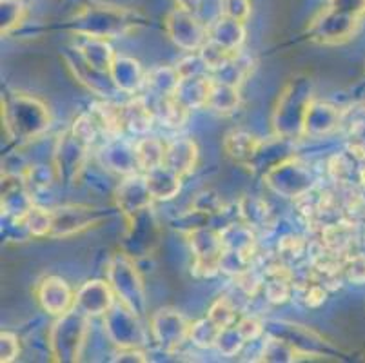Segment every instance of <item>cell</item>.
<instances>
[{
    "label": "cell",
    "mask_w": 365,
    "mask_h": 363,
    "mask_svg": "<svg viewBox=\"0 0 365 363\" xmlns=\"http://www.w3.org/2000/svg\"><path fill=\"white\" fill-rule=\"evenodd\" d=\"M364 15L365 0H327L311 20L307 33L318 44H344L354 35Z\"/></svg>",
    "instance_id": "cell-3"
},
{
    "label": "cell",
    "mask_w": 365,
    "mask_h": 363,
    "mask_svg": "<svg viewBox=\"0 0 365 363\" xmlns=\"http://www.w3.org/2000/svg\"><path fill=\"white\" fill-rule=\"evenodd\" d=\"M36 302L48 315L61 316L75 307V291L61 276H46L35 287Z\"/></svg>",
    "instance_id": "cell-16"
},
{
    "label": "cell",
    "mask_w": 365,
    "mask_h": 363,
    "mask_svg": "<svg viewBox=\"0 0 365 363\" xmlns=\"http://www.w3.org/2000/svg\"><path fill=\"white\" fill-rule=\"evenodd\" d=\"M325 298H327V289L318 282H313L304 295V302L307 307H320Z\"/></svg>",
    "instance_id": "cell-49"
},
{
    "label": "cell",
    "mask_w": 365,
    "mask_h": 363,
    "mask_svg": "<svg viewBox=\"0 0 365 363\" xmlns=\"http://www.w3.org/2000/svg\"><path fill=\"white\" fill-rule=\"evenodd\" d=\"M207 316L211 319H215L218 325H220L222 329L224 327H229V325H235L238 322V312L237 309H235V305L229 302L225 296H222V298H218L217 302H215L213 305H211V309H209Z\"/></svg>",
    "instance_id": "cell-43"
},
{
    "label": "cell",
    "mask_w": 365,
    "mask_h": 363,
    "mask_svg": "<svg viewBox=\"0 0 365 363\" xmlns=\"http://www.w3.org/2000/svg\"><path fill=\"white\" fill-rule=\"evenodd\" d=\"M35 196L26 185L24 176L6 175L2 178V213L21 224L24 216L35 208Z\"/></svg>",
    "instance_id": "cell-18"
},
{
    "label": "cell",
    "mask_w": 365,
    "mask_h": 363,
    "mask_svg": "<svg viewBox=\"0 0 365 363\" xmlns=\"http://www.w3.org/2000/svg\"><path fill=\"white\" fill-rule=\"evenodd\" d=\"M222 198L215 191H204L197 196L193 204V211L200 215H215L222 211Z\"/></svg>",
    "instance_id": "cell-44"
},
{
    "label": "cell",
    "mask_w": 365,
    "mask_h": 363,
    "mask_svg": "<svg viewBox=\"0 0 365 363\" xmlns=\"http://www.w3.org/2000/svg\"><path fill=\"white\" fill-rule=\"evenodd\" d=\"M124 218L128 225L122 236V251L135 260L153 255L160 245L162 231L151 205Z\"/></svg>",
    "instance_id": "cell-7"
},
{
    "label": "cell",
    "mask_w": 365,
    "mask_h": 363,
    "mask_svg": "<svg viewBox=\"0 0 365 363\" xmlns=\"http://www.w3.org/2000/svg\"><path fill=\"white\" fill-rule=\"evenodd\" d=\"M115 202H117V208L120 209L124 216L149 208L153 196L149 193L148 184H145L144 175H137V173L125 175V178L122 180L120 185L117 188V193H115Z\"/></svg>",
    "instance_id": "cell-19"
},
{
    "label": "cell",
    "mask_w": 365,
    "mask_h": 363,
    "mask_svg": "<svg viewBox=\"0 0 365 363\" xmlns=\"http://www.w3.org/2000/svg\"><path fill=\"white\" fill-rule=\"evenodd\" d=\"M120 116L124 131L133 133V135H144V133H148L153 126V120H155V113H153L151 106L142 96H137V98L122 104Z\"/></svg>",
    "instance_id": "cell-27"
},
{
    "label": "cell",
    "mask_w": 365,
    "mask_h": 363,
    "mask_svg": "<svg viewBox=\"0 0 365 363\" xmlns=\"http://www.w3.org/2000/svg\"><path fill=\"white\" fill-rule=\"evenodd\" d=\"M245 22L227 15H218L207 24V42L227 53H238L245 40Z\"/></svg>",
    "instance_id": "cell-20"
},
{
    "label": "cell",
    "mask_w": 365,
    "mask_h": 363,
    "mask_svg": "<svg viewBox=\"0 0 365 363\" xmlns=\"http://www.w3.org/2000/svg\"><path fill=\"white\" fill-rule=\"evenodd\" d=\"M178 80H180V75H178L177 66L175 68H157L145 73L144 88L148 89L149 95H153V98H158V96L173 95Z\"/></svg>",
    "instance_id": "cell-31"
},
{
    "label": "cell",
    "mask_w": 365,
    "mask_h": 363,
    "mask_svg": "<svg viewBox=\"0 0 365 363\" xmlns=\"http://www.w3.org/2000/svg\"><path fill=\"white\" fill-rule=\"evenodd\" d=\"M89 145L73 129L61 133L56 138L55 153H53V168L56 180L64 184H75L82 175L88 162Z\"/></svg>",
    "instance_id": "cell-10"
},
{
    "label": "cell",
    "mask_w": 365,
    "mask_h": 363,
    "mask_svg": "<svg viewBox=\"0 0 365 363\" xmlns=\"http://www.w3.org/2000/svg\"><path fill=\"white\" fill-rule=\"evenodd\" d=\"M220 331V325L215 319L209 318V316H205V318H200L191 324V329H189V342L197 345L198 349H213L217 347Z\"/></svg>",
    "instance_id": "cell-34"
},
{
    "label": "cell",
    "mask_w": 365,
    "mask_h": 363,
    "mask_svg": "<svg viewBox=\"0 0 365 363\" xmlns=\"http://www.w3.org/2000/svg\"><path fill=\"white\" fill-rule=\"evenodd\" d=\"M19 225H24L29 235L33 236H49V232H51V209L35 205Z\"/></svg>",
    "instance_id": "cell-38"
},
{
    "label": "cell",
    "mask_w": 365,
    "mask_h": 363,
    "mask_svg": "<svg viewBox=\"0 0 365 363\" xmlns=\"http://www.w3.org/2000/svg\"><path fill=\"white\" fill-rule=\"evenodd\" d=\"M240 104V91L238 86L227 84L222 80L211 76V88H209L207 104L205 108L218 115H231Z\"/></svg>",
    "instance_id": "cell-29"
},
{
    "label": "cell",
    "mask_w": 365,
    "mask_h": 363,
    "mask_svg": "<svg viewBox=\"0 0 365 363\" xmlns=\"http://www.w3.org/2000/svg\"><path fill=\"white\" fill-rule=\"evenodd\" d=\"M104 220V213L84 204H68L51 209V238H68L95 227Z\"/></svg>",
    "instance_id": "cell-14"
},
{
    "label": "cell",
    "mask_w": 365,
    "mask_h": 363,
    "mask_svg": "<svg viewBox=\"0 0 365 363\" xmlns=\"http://www.w3.org/2000/svg\"><path fill=\"white\" fill-rule=\"evenodd\" d=\"M209 88H211V75L180 76L173 95L184 108L191 111V109L205 108Z\"/></svg>",
    "instance_id": "cell-25"
},
{
    "label": "cell",
    "mask_w": 365,
    "mask_h": 363,
    "mask_svg": "<svg viewBox=\"0 0 365 363\" xmlns=\"http://www.w3.org/2000/svg\"><path fill=\"white\" fill-rule=\"evenodd\" d=\"M2 124L13 142L24 144L44 135L51 124V115L38 98L13 91L2 96Z\"/></svg>",
    "instance_id": "cell-2"
},
{
    "label": "cell",
    "mask_w": 365,
    "mask_h": 363,
    "mask_svg": "<svg viewBox=\"0 0 365 363\" xmlns=\"http://www.w3.org/2000/svg\"><path fill=\"white\" fill-rule=\"evenodd\" d=\"M106 280L111 285L117 302L133 311L137 316H145L148 312V298H145L144 280L138 271L135 258L124 251L113 255L106 267Z\"/></svg>",
    "instance_id": "cell-5"
},
{
    "label": "cell",
    "mask_w": 365,
    "mask_h": 363,
    "mask_svg": "<svg viewBox=\"0 0 365 363\" xmlns=\"http://www.w3.org/2000/svg\"><path fill=\"white\" fill-rule=\"evenodd\" d=\"M262 362H274V363H289L300 359V354L297 349L291 347L287 342L277 336L267 334V339L264 342V349H262Z\"/></svg>",
    "instance_id": "cell-36"
},
{
    "label": "cell",
    "mask_w": 365,
    "mask_h": 363,
    "mask_svg": "<svg viewBox=\"0 0 365 363\" xmlns=\"http://www.w3.org/2000/svg\"><path fill=\"white\" fill-rule=\"evenodd\" d=\"M144 178L153 200L168 202V200L178 196V193L182 191V176L171 171L169 168H165L164 164L144 173Z\"/></svg>",
    "instance_id": "cell-26"
},
{
    "label": "cell",
    "mask_w": 365,
    "mask_h": 363,
    "mask_svg": "<svg viewBox=\"0 0 365 363\" xmlns=\"http://www.w3.org/2000/svg\"><path fill=\"white\" fill-rule=\"evenodd\" d=\"M220 13L245 22L251 15V0H220Z\"/></svg>",
    "instance_id": "cell-46"
},
{
    "label": "cell",
    "mask_w": 365,
    "mask_h": 363,
    "mask_svg": "<svg viewBox=\"0 0 365 363\" xmlns=\"http://www.w3.org/2000/svg\"><path fill=\"white\" fill-rule=\"evenodd\" d=\"M165 144L158 138H144L137 142V160L138 169L142 173H148L151 169L164 164Z\"/></svg>",
    "instance_id": "cell-33"
},
{
    "label": "cell",
    "mask_w": 365,
    "mask_h": 363,
    "mask_svg": "<svg viewBox=\"0 0 365 363\" xmlns=\"http://www.w3.org/2000/svg\"><path fill=\"white\" fill-rule=\"evenodd\" d=\"M185 240L195 256L193 272L198 278H211L220 272V256L224 252L220 231L207 225H197L185 232Z\"/></svg>",
    "instance_id": "cell-8"
},
{
    "label": "cell",
    "mask_w": 365,
    "mask_h": 363,
    "mask_svg": "<svg viewBox=\"0 0 365 363\" xmlns=\"http://www.w3.org/2000/svg\"><path fill=\"white\" fill-rule=\"evenodd\" d=\"M115 304H117V296L108 280L106 282L89 280L75 291V309L84 312L89 318L104 316Z\"/></svg>",
    "instance_id": "cell-17"
},
{
    "label": "cell",
    "mask_w": 365,
    "mask_h": 363,
    "mask_svg": "<svg viewBox=\"0 0 365 363\" xmlns=\"http://www.w3.org/2000/svg\"><path fill=\"white\" fill-rule=\"evenodd\" d=\"M26 8L22 0H2L0 2V22H2V35H9L24 19Z\"/></svg>",
    "instance_id": "cell-40"
},
{
    "label": "cell",
    "mask_w": 365,
    "mask_h": 363,
    "mask_svg": "<svg viewBox=\"0 0 365 363\" xmlns=\"http://www.w3.org/2000/svg\"><path fill=\"white\" fill-rule=\"evenodd\" d=\"M89 334V316L73 307L56 316L49 331V354L56 363L78 362Z\"/></svg>",
    "instance_id": "cell-6"
},
{
    "label": "cell",
    "mask_w": 365,
    "mask_h": 363,
    "mask_svg": "<svg viewBox=\"0 0 365 363\" xmlns=\"http://www.w3.org/2000/svg\"><path fill=\"white\" fill-rule=\"evenodd\" d=\"M245 344H247V342H245L244 336H242V332L238 331L237 324H235V325H229V327L222 329L220 336H218L217 349L224 356L231 358V356H237Z\"/></svg>",
    "instance_id": "cell-42"
},
{
    "label": "cell",
    "mask_w": 365,
    "mask_h": 363,
    "mask_svg": "<svg viewBox=\"0 0 365 363\" xmlns=\"http://www.w3.org/2000/svg\"><path fill=\"white\" fill-rule=\"evenodd\" d=\"M175 2H177V6H182V8H187L197 13L198 8H200V0H175Z\"/></svg>",
    "instance_id": "cell-51"
},
{
    "label": "cell",
    "mask_w": 365,
    "mask_h": 363,
    "mask_svg": "<svg viewBox=\"0 0 365 363\" xmlns=\"http://www.w3.org/2000/svg\"><path fill=\"white\" fill-rule=\"evenodd\" d=\"M265 148V142L258 136L245 131H233L225 135L224 151L229 158L244 165V168H253L260 160L262 151Z\"/></svg>",
    "instance_id": "cell-21"
},
{
    "label": "cell",
    "mask_w": 365,
    "mask_h": 363,
    "mask_svg": "<svg viewBox=\"0 0 365 363\" xmlns=\"http://www.w3.org/2000/svg\"><path fill=\"white\" fill-rule=\"evenodd\" d=\"M21 354V344L13 332L2 331L0 334V362L11 363Z\"/></svg>",
    "instance_id": "cell-45"
},
{
    "label": "cell",
    "mask_w": 365,
    "mask_h": 363,
    "mask_svg": "<svg viewBox=\"0 0 365 363\" xmlns=\"http://www.w3.org/2000/svg\"><path fill=\"white\" fill-rule=\"evenodd\" d=\"M104 329L108 338L118 347H142L148 339L140 316L129 311L120 302L113 305L104 315Z\"/></svg>",
    "instance_id": "cell-13"
},
{
    "label": "cell",
    "mask_w": 365,
    "mask_h": 363,
    "mask_svg": "<svg viewBox=\"0 0 365 363\" xmlns=\"http://www.w3.org/2000/svg\"><path fill=\"white\" fill-rule=\"evenodd\" d=\"M264 180L274 193L285 198H300L313 189L309 169L297 158H285L269 168Z\"/></svg>",
    "instance_id": "cell-11"
},
{
    "label": "cell",
    "mask_w": 365,
    "mask_h": 363,
    "mask_svg": "<svg viewBox=\"0 0 365 363\" xmlns=\"http://www.w3.org/2000/svg\"><path fill=\"white\" fill-rule=\"evenodd\" d=\"M240 215L245 224L251 225L253 229L264 227V225L269 224V218H271V211L265 205V202L258 198H249V196L240 202Z\"/></svg>",
    "instance_id": "cell-37"
},
{
    "label": "cell",
    "mask_w": 365,
    "mask_h": 363,
    "mask_svg": "<svg viewBox=\"0 0 365 363\" xmlns=\"http://www.w3.org/2000/svg\"><path fill=\"white\" fill-rule=\"evenodd\" d=\"M222 244L224 249H235L242 251L245 255L253 256L255 251V229L247 225L245 222L240 224H231L220 231Z\"/></svg>",
    "instance_id": "cell-30"
},
{
    "label": "cell",
    "mask_w": 365,
    "mask_h": 363,
    "mask_svg": "<svg viewBox=\"0 0 365 363\" xmlns=\"http://www.w3.org/2000/svg\"><path fill=\"white\" fill-rule=\"evenodd\" d=\"M198 164V145L191 138H177L165 144L164 165L180 175L182 178L197 169Z\"/></svg>",
    "instance_id": "cell-22"
},
{
    "label": "cell",
    "mask_w": 365,
    "mask_h": 363,
    "mask_svg": "<svg viewBox=\"0 0 365 363\" xmlns=\"http://www.w3.org/2000/svg\"><path fill=\"white\" fill-rule=\"evenodd\" d=\"M265 334L277 336L284 342L297 349L300 358H314V356H325L331 351L329 344L322 338L318 332L311 331L304 325L291 324V322H267L265 324Z\"/></svg>",
    "instance_id": "cell-15"
},
{
    "label": "cell",
    "mask_w": 365,
    "mask_h": 363,
    "mask_svg": "<svg viewBox=\"0 0 365 363\" xmlns=\"http://www.w3.org/2000/svg\"><path fill=\"white\" fill-rule=\"evenodd\" d=\"M344 276L354 284H365V256H353V258L345 260Z\"/></svg>",
    "instance_id": "cell-48"
},
{
    "label": "cell",
    "mask_w": 365,
    "mask_h": 363,
    "mask_svg": "<svg viewBox=\"0 0 365 363\" xmlns=\"http://www.w3.org/2000/svg\"><path fill=\"white\" fill-rule=\"evenodd\" d=\"M22 176H24L26 185H28V189L31 191V195L35 196L36 193L51 188L53 180L56 178V173L55 168L49 169L48 165H35V168H29Z\"/></svg>",
    "instance_id": "cell-41"
},
{
    "label": "cell",
    "mask_w": 365,
    "mask_h": 363,
    "mask_svg": "<svg viewBox=\"0 0 365 363\" xmlns=\"http://www.w3.org/2000/svg\"><path fill=\"white\" fill-rule=\"evenodd\" d=\"M313 102V82L307 76H294L287 82L273 113V128L278 138L289 140L304 135L305 116Z\"/></svg>",
    "instance_id": "cell-4"
},
{
    "label": "cell",
    "mask_w": 365,
    "mask_h": 363,
    "mask_svg": "<svg viewBox=\"0 0 365 363\" xmlns=\"http://www.w3.org/2000/svg\"><path fill=\"white\" fill-rule=\"evenodd\" d=\"M164 29L178 49L197 53L207 42V24L198 19L197 11L177 6L165 15Z\"/></svg>",
    "instance_id": "cell-9"
},
{
    "label": "cell",
    "mask_w": 365,
    "mask_h": 363,
    "mask_svg": "<svg viewBox=\"0 0 365 363\" xmlns=\"http://www.w3.org/2000/svg\"><path fill=\"white\" fill-rule=\"evenodd\" d=\"M109 78L117 91L125 93V95H137L145 84L144 69L140 68L137 60L128 58V56L117 55L111 66V71H109Z\"/></svg>",
    "instance_id": "cell-23"
},
{
    "label": "cell",
    "mask_w": 365,
    "mask_h": 363,
    "mask_svg": "<svg viewBox=\"0 0 365 363\" xmlns=\"http://www.w3.org/2000/svg\"><path fill=\"white\" fill-rule=\"evenodd\" d=\"M237 327H238V331L242 332V336H244V339L247 342V344L249 342H255V339H258L265 332L264 322L253 318V316H244V318L238 319Z\"/></svg>",
    "instance_id": "cell-47"
},
{
    "label": "cell",
    "mask_w": 365,
    "mask_h": 363,
    "mask_svg": "<svg viewBox=\"0 0 365 363\" xmlns=\"http://www.w3.org/2000/svg\"><path fill=\"white\" fill-rule=\"evenodd\" d=\"M113 362L142 363V362H148V358H145V352L142 351L140 347H118L117 352H115Z\"/></svg>",
    "instance_id": "cell-50"
},
{
    "label": "cell",
    "mask_w": 365,
    "mask_h": 363,
    "mask_svg": "<svg viewBox=\"0 0 365 363\" xmlns=\"http://www.w3.org/2000/svg\"><path fill=\"white\" fill-rule=\"evenodd\" d=\"M291 291H293V285L287 272L280 269L269 272L264 282V292L271 304H285L291 298Z\"/></svg>",
    "instance_id": "cell-35"
},
{
    "label": "cell",
    "mask_w": 365,
    "mask_h": 363,
    "mask_svg": "<svg viewBox=\"0 0 365 363\" xmlns=\"http://www.w3.org/2000/svg\"><path fill=\"white\" fill-rule=\"evenodd\" d=\"M102 162H104V165H108L111 171L122 173V175H133V173H137V142L131 144L128 140H122L120 136L111 138V142L102 149Z\"/></svg>",
    "instance_id": "cell-24"
},
{
    "label": "cell",
    "mask_w": 365,
    "mask_h": 363,
    "mask_svg": "<svg viewBox=\"0 0 365 363\" xmlns=\"http://www.w3.org/2000/svg\"><path fill=\"white\" fill-rule=\"evenodd\" d=\"M340 124V111L334 106L325 104V102H311L309 111L305 116L304 135L322 136L334 131Z\"/></svg>",
    "instance_id": "cell-28"
},
{
    "label": "cell",
    "mask_w": 365,
    "mask_h": 363,
    "mask_svg": "<svg viewBox=\"0 0 365 363\" xmlns=\"http://www.w3.org/2000/svg\"><path fill=\"white\" fill-rule=\"evenodd\" d=\"M251 269V255H245L235 249H224L220 256V272L238 278Z\"/></svg>",
    "instance_id": "cell-39"
},
{
    "label": "cell",
    "mask_w": 365,
    "mask_h": 363,
    "mask_svg": "<svg viewBox=\"0 0 365 363\" xmlns=\"http://www.w3.org/2000/svg\"><path fill=\"white\" fill-rule=\"evenodd\" d=\"M151 106V104H149ZM153 113H155V118L162 120L165 126L169 128H180L187 120L189 109L175 98V95H165L155 98V104L151 106Z\"/></svg>",
    "instance_id": "cell-32"
},
{
    "label": "cell",
    "mask_w": 365,
    "mask_h": 363,
    "mask_svg": "<svg viewBox=\"0 0 365 363\" xmlns=\"http://www.w3.org/2000/svg\"><path fill=\"white\" fill-rule=\"evenodd\" d=\"M145 15L138 9L124 8V6L91 2L76 11L73 16L71 29L76 36L82 39H118L129 35L135 29L145 24Z\"/></svg>",
    "instance_id": "cell-1"
},
{
    "label": "cell",
    "mask_w": 365,
    "mask_h": 363,
    "mask_svg": "<svg viewBox=\"0 0 365 363\" xmlns=\"http://www.w3.org/2000/svg\"><path fill=\"white\" fill-rule=\"evenodd\" d=\"M189 329L191 324L187 322L180 311L173 307H162L153 312L149 319V332L153 342L165 352H175L189 339Z\"/></svg>",
    "instance_id": "cell-12"
}]
</instances>
